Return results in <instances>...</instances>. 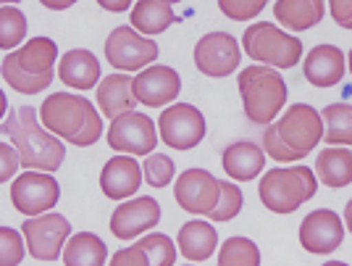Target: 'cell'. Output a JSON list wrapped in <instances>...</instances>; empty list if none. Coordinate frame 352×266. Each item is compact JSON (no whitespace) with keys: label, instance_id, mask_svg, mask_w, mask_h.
Instances as JSON below:
<instances>
[{"label":"cell","instance_id":"cell-4","mask_svg":"<svg viewBox=\"0 0 352 266\" xmlns=\"http://www.w3.org/2000/svg\"><path fill=\"white\" fill-rule=\"evenodd\" d=\"M58 45L50 37H32L3 59V82L21 95H37L53 85Z\"/></svg>","mask_w":352,"mask_h":266},{"label":"cell","instance_id":"cell-30","mask_svg":"<svg viewBox=\"0 0 352 266\" xmlns=\"http://www.w3.org/2000/svg\"><path fill=\"white\" fill-rule=\"evenodd\" d=\"M27 37V16L14 6H3L0 8V48L11 50Z\"/></svg>","mask_w":352,"mask_h":266},{"label":"cell","instance_id":"cell-27","mask_svg":"<svg viewBox=\"0 0 352 266\" xmlns=\"http://www.w3.org/2000/svg\"><path fill=\"white\" fill-rule=\"evenodd\" d=\"M176 24L174 8L163 0H140L132 8V27L142 34H161Z\"/></svg>","mask_w":352,"mask_h":266},{"label":"cell","instance_id":"cell-14","mask_svg":"<svg viewBox=\"0 0 352 266\" xmlns=\"http://www.w3.org/2000/svg\"><path fill=\"white\" fill-rule=\"evenodd\" d=\"M242 50L229 32H210L195 45V66L206 76H229L239 66Z\"/></svg>","mask_w":352,"mask_h":266},{"label":"cell","instance_id":"cell-32","mask_svg":"<svg viewBox=\"0 0 352 266\" xmlns=\"http://www.w3.org/2000/svg\"><path fill=\"white\" fill-rule=\"evenodd\" d=\"M137 245L150 256V264L153 266H174L176 264V248L166 235H145Z\"/></svg>","mask_w":352,"mask_h":266},{"label":"cell","instance_id":"cell-42","mask_svg":"<svg viewBox=\"0 0 352 266\" xmlns=\"http://www.w3.org/2000/svg\"><path fill=\"white\" fill-rule=\"evenodd\" d=\"M347 69L352 72V50H350V56H347Z\"/></svg>","mask_w":352,"mask_h":266},{"label":"cell","instance_id":"cell-15","mask_svg":"<svg viewBox=\"0 0 352 266\" xmlns=\"http://www.w3.org/2000/svg\"><path fill=\"white\" fill-rule=\"evenodd\" d=\"M342 240H344V224L329 208L313 211L300 224V245L308 253L329 256L342 245Z\"/></svg>","mask_w":352,"mask_h":266},{"label":"cell","instance_id":"cell-41","mask_svg":"<svg viewBox=\"0 0 352 266\" xmlns=\"http://www.w3.org/2000/svg\"><path fill=\"white\" fill-rule=\"evenodd\" d=\"M344 224H347V229L352 232V201L347 203V208H344Z\"/></svg>","mask_w":352,"mask_h":266},{"label":"cell","instance_id":"cell-9","mask_svg":"<svg viewBox=\"0 0 352 266\" xmlns=\"http://www.w3.org/2000/svg\"><path fill=\"white\" fill-rule=\"evenodd\" d=\"M206 116L200 114V108L190 103H176L163 108L158 119V134L163 143L174 150H192L197 148L206 137Z\"/></svg>","mask_w":352,"mask_h":266},{"label":"cell","instance_id":"cell-37","mask_svg":"<svg viewBox=\"0 0 352 266\" xmlns=\"http://www.w3.org/2000/svg\"><path fill=\"white\" fill-rule=\"evenodd\" d=\"M0 158H3L0 179L8 182V179L16 174V166H21V156H19V150L14 148V143H3V145H0Z\"/></svg>","mask_w":352,"mask_h":266},{"label":"cell","instance_id":"cell-33","mask_svg":"<svg viewBox=\"0 0 352 266\" xmlns=\"http://www.w3.org/2000/svg\"><path fill=\"white\" fill-rule=\"evenodd\" d=\"M239 211H242V190L236 185H232V182L221 179V201L208 219H213V222H232Z\"/></svg>","mask_w":352,"mask_h":266},{"label":"cell","instance_id":"cell-39","mask_svg":"<svg viewBox=\"0 0 352 266\" xmlns=\"http://www.w3.org/2000/svg\"><path fill=\"white\" fill-rule=\"evenodd\" d=\"M132 3L134 0H98V6L105 8V11H111V14H124V11H129Z\"/></svg>","mask_w":352,"mask_h":266},{"label":"cell","instance_id":"cell-34","mask_svg":"<svg viewBox=\"0 0 352 266\" xmlns=\"http://www.w3.org/2000/svg\"><path fill=\"white\" fill-rule=\"evenodd\" d=\"M268 6V0H219L221 14L232 21H250Z\"/></svg>","mask_w":352,"mask_h":266},{"label":"cell","instance_id":"cell-12","mask_svg":"<svg viewBox=\"0 0 352 266\" xmlns=\"http://www.w3.org/2000/svg\"><path fill=\"white\" fill-rule=\"evenodd\" d=\"M105 140L118 153L147 156L158 145V132H155V124H153L150 116L129 111V114H124V116L111 121V127L105 132Z\"/></svg>","mask_w":352,"mask_h":266},{"label":"cell","instance_id":"cell-26","mask_svg":"<svg viewBox=\"0 0 352 266\" xmlns=\"http://www.w3.org/2000/svg\"><path fill=\"white\" fill-rule=\"evenodd\" d=\"M60 261L66 266H103L108 261V248L98 235L79 232L66 243Z\"/></svg>","mask_w":352,"mask_h":266},{"label":"cell","instance_id":"cell-43","mask_svg":"<svg viewBox=\"0 0 352 266\" xmlns=\"http://www.w3.org/2000/svg\"><path fill=\"white\" fill-rule=\"evenodd\" d=\"M11 3H21V0H3V6H11Z\"/></svg>","mask_w":352,"mask_h":266},{"label":"cell","instance_id":"cell-2","mask_svg":"<svg viewBox=\"0 0 352 266\" xmlns=\"http://www.w3.org/2000/svg\"><path fill=\"white\" fill-rule=\"evenodd\" d=\"M323 140V119L308 103H294L287 114L268 124L263 132V150L279 163H292L305 158Z\"/></svg>","mask_w":352,"mask_h":266},{"label":"cell","instance_id":"cell-3","mask_svg":"<svg viewBox=\"0 0 352 266\" xmlns=\"http://www.w3.org/2000/svg\"><path fill=\"white\" fill-rule=\"evenodd\" d=\"M40 121L76 148L95 145L103 134L100 111L92 108L87 98L74 92H53L50 98H45V103L40 105Z\"/></svg>","mask_w":352,"mask_h":266},{"label":"cell","instance_id":"cell-10","mask_svg":"<svg viewBox=\"0 0 352 266\" xmlns=\"http://www.w3.org/2000/svg\"><path fill=\"white\" fill-rule=\"evenodd\" d=\"M158 59V45L134 27H116L105 40V61L118 72H137Z\"/></svg>","mask_w":352,"mask_h":266},{"label":"cell","instance_id":"cell-8","mask_svg":"<svg viewBox=\"0 0 352 266\" xmlns=\"http://www.w3.org/2000/svg\"><path fill=\"white\" fill-rule=\"evenodd\" d=\"M21 232L27 237V248H30L32 258L43 261V264H53L63 256L66 240L72 235V224L60 214L45 211V214L30 216L21 224Z\"/></svg>","mask_w":352,"mask_h":266},{"label":"cell","instance_id":"cell-17","mask_svg":"<svg viewBox=\"0 0 352 266\" xmlns=\"http://www.w3.org/2000/svg\"><path fill=\"white\" fill-rule=\"evenodd\" d=\"M182 90V79L171 66H147L134 76V95L147 108H163L174 101Z\"/></svg>","mask_w":352,"mask_h":266},{"label":"cell","instance_id":"cell-23","mask_svg":"<svg viewBox=\"0 0 352 266\" xmlns=\"http://www.w3.org/2000/svg\"><path fill=\"white\" fill-rule=\"evenodd\" d=\"M176 240H179V251H182V256L187 261L203 264V261H208L216 253L219 232L208 222H203V219H192V222H187L179 229Z\"/></svg>","mask_w":352,"mask_h":266},{"label":"cell","instance_id":"cell-5","mask_svg":"<svg viewBox=\"0 0 352 266\" xmlns=\"http://www.w3.org/2000/svg\"><path fill=\"white\" fill-rule=\"evenodd\" d=\"M236 88L245 103V116L258 124L268 127L287 103V82L274 66H248L239 72Z\"/></svg>","mask_w":352,"mask_h":266},{"label":"cell","instance_id":"cell-28","mask_svg":"<svg viewBox=\"0 0 352 266\" xmlns=\"http://www.w3.org/2000/svg\"><path fill=\"white\" fill-rule=\"evenodd\" d=\"M326 145H352V105L331 103L321 111Z\"/></svg>","mask_w":352,"mask_h":266},{"label":"cell","instance_id":"cell-36","mask_svg":"<svg viewBox=\"0 0 352 266\" xmlns=\"http://www.w3.org/2000/svg\"><path fill=\"white\" fill-rule=\"evenodd\" d=\"M111 264L113 266H150V256H147V253L134 243L132 248L118 251L116 256L111 258Z\"/></svg>","mask_w":352,"mask_h":266},{"label":"cell","instance_id":"cell-40","mask_svg":"<svg viewBox=\"0 0 352 266\" xmlns=\"http://www.w3.org/2000/svg\"><path fill=\"white\" fill-rule=\"evenodd\" d=\"M45 8H50V11H66V8H72L74 3H79V0H40Z\"/></svg>","mask_w":352,"mask_h":266},{"label":"cell","instance_id":"cell-38","mask_svg":"<svg viewBox=\"0 0 352 266\" xmlns=\"http://www.w3.org/2000/svg\"><path fill=\"white\" fill-rule=\"evenodd\" d=\"M329 6H331V19L339 27L352 30V0H329Z\"/></svg>","mask_w":352,"mask_h":266},{"label":"cell","instance_id":"cell-7","mask_svg":"<svg viewBox=\"0 0 352 266\" xmlns=\"http://www.w3.org/2000/svg\"><path fill=\"white\" fill-rule=\"evenodd\" d=\"M242 48L252 61L276 69H292L302 59V43L268 21L250 24L242 34Z\"/></svg>","mask_w":352,"mask_h":266},{"label":"cell","instance_id":"cell-1","mask_svg":"<svg viewBox=\"0 0 352 266\" xmlns=\"http://www.w3.org/2000/svg\"><path fill=\"white\" fill-rule=\"evenodd\" d=\"M3 134L14 143V148L21 156L24 169L34 172H58V166L66 158V148L58 134H53L47 127L37 124V111L32 105L14 108L3 121Z\"/></svg>","mask_w":352,"mask_h":266},{"label":"cell","instance_id":"cell-24","mask_svg":"<svg viewBox=\"0 0 352 266\" xmlns=\"http://www.w3.org/2000/svg\"><path fill=\"white\" fill-rule=\"evenodd\" d=\"M326 14V3L323 0H276L274 16L281 27L289 32H308L316 24H321Z\"/></svg>","mask_w":352,"mask_h":266},{"label":"cell","instance_id":"cell-35","mask_svg":"<svg viewBox=\"0 0 352 266\" xmlns=\"http://www.w3.org/2000/svg\"><path fill=\"white\" fill-rule=\"evenodd\" d=\"M24 235V232H21ZM21 235L11 229V227H3L0 229V264L3 266H19L24 261V245H21Z\"/></svg>","mask_w":352,"mask_h":266},{"label":"cell","instance_id":"cell-22","mask_svg":"<svg viewBox=\"0 0 352 266\" xmlns=\"http://www.w3.org/2000/svg\"><path fill=\"white\" fill-rule=\"evenodd\" d=\"M223 172L226 177L236 179V182H250L255 179L265 169V150H261L255 143H234L223 150Z\"/></svg>","mask_w":352,"mask_h":266},{"label":"cell","instance_id":"cell-29","mask_svg":"<svg viewBox=\"0 0 352 266\" xmlns=\"http://www.w3.org/2000/svg\"><path fill=\"white\" fill-rule=\"evenodd\" d=\"M221 266H258L261 264V251L248 237H229L219 253Z\"/></svg>","mask_w":352,"mask_h":266},{"label":"cell","instance_id":"cell-11","mask_svg":"<svg viewBox=\"0 0 352 266\" xmlns=\"http://www.w3.org/2000/svg\"><path fill=\"white\" fill-rule=\"evenodd\" d=\"M60 198V187L56 177L50 172H34L27 169L24 174H19L11 185V203L19 214L37 216L45 211H53Z\"/></svg>","mask_w":352,"mask_h":266},{"label":"cell","instance_id":"cell-25","mask_svg":"<svg viewBox=\"0 0 352 266\" xmlns=\"http://www.w3.org/2000/svg\"><path fill=\"white\" fill-rule=\"evenodd\" d=\"M316 177L334 190L352 185V150L344 145H329L321 150L316 158Z\"/></svg>","mask_w":352,"mask_h":266},{"label":"cell","instance_id":"cell-19","mask_svg":"<svg viewBox=\"0 0 352 266\" xmlns=\"http://www.w3.org/2000/svg\"><path fill=\"white\" fill-rule=\"evenodd\" d=\"M344 53L337 45H316L305 56V79L313 88H334L344 76Z\"/></svg>","mask_w":352,"mask_h":266},{"label":"cell","instance_id":"cell-18","mask_svg":"<svg viewBox=\"0 0 352 266\" xmlns=\"http://www.w3.org/2000/svg\"><path fill=\"white\" fill-rule=\"evenodd\" d=\"M142 166L134 161L132 156L118 153L111 161L103 166L100 172V190L105 192V198L111 201H126L134 192H140L142 187Z\"/></svg>","mask_w":352,"mask_h":266},{"label":"cell","instance_id":"cell-20","mask_svg":"<svg viewBox=\"0 0 352 266\" xmlns=\"http://www.w3.org/2000/svg\"><path fill=\"white\" fill-rule=\"evenodd\" d=\"M137 103L140 101L134 95V79L129 76V72H118V74H108L100 79V85H98V105H100L103 116L113 121V119L134 111Z\"/></svg>","mask_w":352,"mask_h":266},{"label":"cell","instance_id":"cell-44","mask_svg":"<svg viewBox=\"0 0 352 266\" xmlns=\"http://www.w3.org/2000/svg\"><path fill=\"white\" fill-rule=\"evenodd\" d=\"M163 3H168V6H171V3H182V0H163Z\"/></svg>","mask_w":352,"mask_h":266},{"label":"cell","instance_id":"cell-31","mask_svg":"<svg viewBox=\"0 0 352 266\" xmlns=\"http://www.w3.org/2000/svg\"><path fill=\"white\" fill-rule=\"evenodd\" d=\"M142 174H145V182L150 187L161 190L166 185H171L176 166L171 161V156H166V153H147L145 163H142Z\"/></svg>","mask_w":352,"mask_h":266},{"label":"cell","instance_id":"cell-6","mask_svg":"<svg viewBox=\"0 0 352 266\" xmlns=\"http://www.w3.org/2000/svg\"><path fill=\"white\" fill-rule=\"evenodd\" d=\"M316 190H318V179L308 166L268 169L258 185L261 203L274 214H294L316 195Z\"/></svg>","mask_w":352,"mask_h":266},{"label":"cell","instance_id":"cell-13","mask_svg":"<svg viewBox=\"0 0 352 266\" xmlns=\"http://www.w3.org/2000/svg\"><path fill=\"white\" fill-rule=\"evenodd\" d=\"M174 198L187 214L208 219L221 201V179H216L206 169H187L176 179Z\"/></svg>","mask_w":352,"mask_h":266},{"label":"cell","instance_id":"cell-21","mask_svg":"<svg viewBox=\"0 0 352 266\" xmlns=\"http://www.w3.org/2000/svg\"><path fill=\"white\" fill-rule=\"evenodd\" d=\"M58 76L66 88L74 90H89L100 85V61L95 59V53L74 48L66 50L58 61Z\"/></svg>","mask_w":352,"mask_h":266},{"label":"cell","instance_id":"cell-16","mask_svg":"<svg viewBox=\"0 0 352 266\" xmlns=\"http://www.w3.org/2000/svg\"><path fill=\"white\" fill-rule=\"evenodd\" d=\"M161 222V206L155 198L142 195V198H134L126 201L113 211L111 216V232L118 240H134L142 232L153 229L155 224Z\"/></svg>","mask_w":352,"mask_h":266}]
</instances>
